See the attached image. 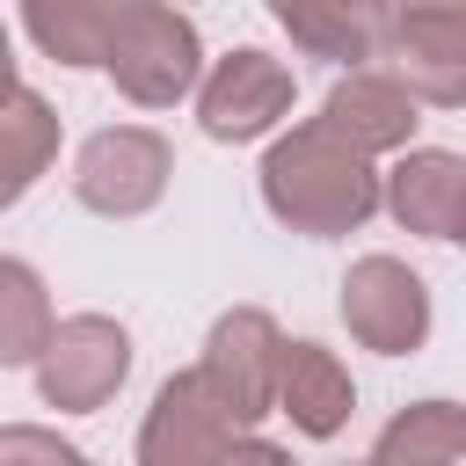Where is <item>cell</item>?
<instances>
[{
	"mask_svg": "<svg viewBox=\"0 0 466 466\" xmlns=\"http://www.w3.org/2000/svg\"><path fill=\"white\" fill-rule=\"evenodd\" d=\"M255 182H262V211L306 240H342L386 204V175L364 153H350L342 138H328L313 116L269 138Z\"/></svg>",
	"mask_w": 466,
	"mask_h": 466,
	"instance_id": "cell-1",
	"label": "cell"
},
{
	"mask_svg": "<svg viewBox=\"0 0 466 466\" xmlns=\"http://www.w3.org/2000/svg\"><path fill=\"white\" fill-rule=\"evenodd\" d=\"M116 95L131 109H175L182 95L204 87V44H197V22L160 7V0H124V22H116V44H109V66Z\"/></svg>",
	"mask_w": 466,
	"mask_h": 466,
	"instance_id": "cell-2",
	"label": "cell"
},
{
	"mask_svg": "<svg viewBox=\"0 0 466 466\" xmlns=\"http://www.w3.org/2000/svg\"><path fill=\"white\" fill-rule=\"evenodd\" d=\"M379 58L422 109H466V0H386Z\"/></svg>",
	"mask_w": 466,
	"mask_h": 466,
	"instance_id": "cell-3",
	"label": "cell"
},
{
	"mask_svg": "<svg viewBox=\"0 0 466 466\" xmlns=\"http://www.w3.org/2000/svg\"><path fill=\"white\" fill-rule=\"evenodd\" d=\"M175 153L153 124H102L80 153H73V197L95 218H146L167 197Z\"/></svg>",
	"mask_w": 466,
	"mask_h": 466,
	"instance_id": "cell-4",
	"label": "cell"
},
{
	"mask_svg": "<svg viewBox=\"0 0 466 466\" xmlns=\"http://www.w3.org/2000/svg\"><path fill=\"white\" fill-rule=\"evenodd\" d=\"M131 379V328L109 313H66L36 357V393L58 415H95Z\"/></svg>",
	"mask_w": 466,
	"mask_h": 466,
	"instance_id": "cell-5",
	"label": "cell"
},
{
	"mask_svg": "<svg viewBox=\"0 0 466 466\" xmlns=\"http://www.w3.org/2000/svg\"><path fill=\"white\" fill-rule=\"evenodd\" d=\"M277 364H284V335L262 306H226L204 335L197 379L218 393V408L233 415V430H255L262 415H277Z\"/></svg>",
	"mask_w": 466,
	"mask_h": 466,
	"instance_id": "cell-6",
	"label": "cell"
},
{
	"mask_svg": "<svg viewBox=\"0 0 466 466\" xmlns=\"http://www.w3.org/2000/svg\"><path fill=\"white\" fill-rule=\"evenodd\" d=\"M291 116V66L269 58L262 44H233L226 58H211L204 87H197V124L211 146H255Z\"/></svg>",
	"mask_w": 466,
	"mask_h": 466,
	"instance_id": "cell-7",
	"label": "cell"
},
{
	"mask_svg": "<svg viewBox=\"0 0 466 466\" xmlns=\"http://www.w3.org/2000/svg\"><path fill=\"white\" fill-rule=\"evenodd\" d=\"M342 328L379 357H415L430 342V284L400 255H357L342 269Z\"/></svg>",
	"mask_w": 466,
	"mask_h": 466,
	"instance_id": "cell-8",
	"label": "cell"
},
{
	"mask_svg": "<svg viewBox=\"0 0 466 466\" xmlns=\"http://www.w3.org/2000/svg\"><path fill=\"white\" fill-rule=\"evenodd\" d=\"M233 437H248V430H233V415L189 364L153 393V408L138 422V466H218L233 451Z\"/></svg>",
	"mask_w": 466,
	"mask_h": 466,
	"instance_id": "cell-9",
	"label": "cell"
},
{
	"mask_svg": "<svg viewBox=\"0 0 466 466\" xmlns=\"http://www.w3.org/2000/svg\"><path fill=\"white\" fill-rule=\"evenodd\" d=\"M422 102L386 73V66H364V73H342L335 87H328V102H320V131L328 138H342L350 153H364V160H379V153H415V116Z\"/></svg>",
	"mask_w": 466,
	"mask_h": 466,
	"instance_id": "cell-10",
	"label": "cell"
},
{
	"mask_svg": "<svg viewBox=\"0 0 466 466\" xmlns=\"http://www.w3.org/2000/svg\"><path fill=\"white\" fill-rule=\"evenodd\" d=\"M269 15L306 58H328L350 73H364L386 44V0H277Z\"/></svg>",
	"mask_w": 466,
	"mask_h": 466,
	"instance_id": "cell-11",
	"label": "cell"
},
{
	"mask_svg": "<svg viewBox=\"0 0 466 466\" xmlns=\"http://www.w3.org/2000/svg\"><path fill=\"white\" fill-rule=\"evenodd\" d=\"M277 415H291L299 437H335V430L357 415L350 364H342L328 342H284V364H277Z\"/></svg>",
	"mask_w": 466,
	"mask_h": 466,
	"instance_id": "cell-12",
	"label": "cell"
},
{
	"mask_svg": "<svg viewBox=\"0 0 466 466\" xmlns=\"http://www.w3.org/2000/svg\"><path fill=\"white\" fill-rule=\"evenodd\" d=\"M459 197H466V160L444 146H415L386 167V211L400 218V233L422 240H451L459 226Z\"/></svg>",
	"mask_w": 466,
	"mask_h": 466,
	"instance_id": "cell-13",
	"label": "cell"
},
{
	"mask_svg": "<svg viewBox=\"0 0 466 466\" xmlns=\"http://www.w3.org/2000/svg\"><path fill=\"white\" fill-rule=\"evenodd\" d=\"M58 138H66V124H58V109H51L36 87H15V95L0 102V211H15V204L51 175Z\"/></svg>",
	"mask_w": 466,
	"mask_h": 466,
	"instance_id": "cell-14",
	"label": "cell"
},
{
	"mask_svg": "<svg viewBox=\"0 0 466 466\" xmlns=\"http://www.w3.org/2000/svg\"><path fill=\"white\" fill-rule=\"evenodd\" d=\"M116 22H124V0H29L22 7V29L58 66H109Z\"/></svg>",
	"mask_w": 466,
	"mask_h": 466,
	"instance_id": "cell-15",
	"label": "cell"
},
{
	"mask_svg": "<svg viewBox=\"0 0 466 466\" xmlns=\"http://www.w3.org/2000/svg\"><path fill=\"white\" fill-rule=\"evenodd\" d=\"M459 459H466V400H408L371 444V466H459Z\"/></svg>",
	"mask_w": 466,
	"mask_h": 466,
	"instance_id": "cell-16",
	"label": "cell"
},
{
	"mask_svg": "<svg viewBox=\"0 0 466 466\" xmlns=\"http://www.w3.org/2000/svg\"><path fill=\"white\" fill-rule=\"evenodd\" d=\"M51 328H58V313H51L44 277L22 255H0V371H22V364L36 371Z\"/></svg>",
	"mask_w": 466,
	"mask_h": 466,
	"instance_id": "cell-17",
	"label": "cell"
},
{
	"mask_svg": "<svg viewBox=\"0 0 466 466\" xmlns=\"http://www.w3.org/2000/svg\"><path fill=\"white\" fill-rule=\"evenodd\" d=\"M0 466H87V451L44 422H0Z\"/></svg>",
	"mask_w": 466,
	"mask_h": 466,
	"instance_id": "cell-18",
	"label": "cell"
},
{
	"mask_svg": "<svg viewBox=\"0 0 466 466\" xmlns=\"http://www.w3.org/2000/svg\"><path fill=\"white\" fill-rule=\"evenodd\" d=\"M218 466H291V451H284V444H269V437H255V430H248V437H233V451H226V459H218Z\"/></svg>",
	"mask_w": 466,
	"mask_h": 466,
	"instance_id": "cell-19",
	"label": "cell"
},
{
	"mask_svg": "<svg viewBox=\"0 0 466 466\" xmlns=\"http://www.w3.org/2000/svg\"><path fill=\"white\" fill-rule=\"evenodd\" d=\"M22 80H15V36H7V22H0V102L15 95Z\"/></svg>",
	"mask_w": 466,
	"mask_h": 466,
	"instance_id": "cell-20",
	"label": "cell"
},
{
	"mask_svg": "<svg viewBox=\"0 0 466 466\" xmlns=\"http://www.w3.org/2000/svg\"><path fill=\"white\" fill-rule=\"evenodd\" d=\"M451 240H459V248H466V197H459V226H451Z\"/></svg>",
	"mask_w": 466,
	"mask_h": 466,
	"instance_id": "cell-21",
	"label": "cell"
},
{
	"mask_svg": "<svg viewBox=\"0 0 466 466\" xmlns=\"http://www.w3.org/2000/svg\"><path fill=\"white\" fill-rule=\"evenodd\" d=\"M342 466H371V459H342Z\"/></svg>",
	"mask_w": 466,
	"mask_h": 466,
	"instance_id": "cell-22",
	"label": "cell"
},
{
	"mask_svg": "<svg viewBox=\"0 0 466 466\" xmlns=\"http://www.w3.org/2000/svg\"><path fill=\"white\" fill-rule=\"evenodd\" d=\"M87 466H95V459H87Z\"/></svg>",
	"mask_w": 466,
	"mask_h": 466,
	"instance_id": "cell-23",
	"label": "cell"
}]
</instances>
